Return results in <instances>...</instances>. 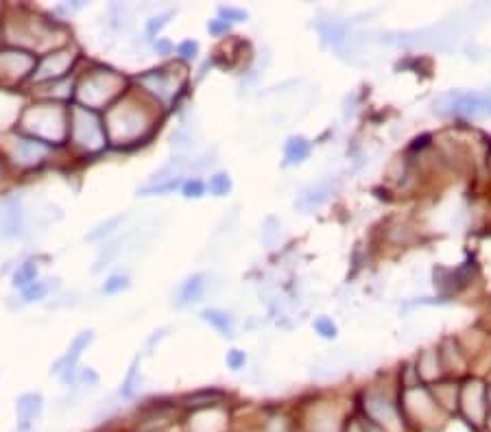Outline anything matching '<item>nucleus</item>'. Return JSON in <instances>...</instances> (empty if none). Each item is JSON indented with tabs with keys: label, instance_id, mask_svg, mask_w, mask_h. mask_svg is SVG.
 Returning <instances> with one entry per match:
<instances>
[{
	"label": "nucleus",
	"instance_id": "ea45409f",
	"mask_svg": "<svg viewBox=\"0 0 491 432\" xmlns=\"http://www.w3.org/2000/svg\"><path fill=\"white\" fill-rule=\"evenodd\" d=\"M369 432H380V430H369Z\"/></svg>",
	"mask_w": 491,
	"mask_h": 432
},
{
	"label": "nucleus",
	"instance_id": "f3484780",
	"mask_svg": "<svg viewBox=\"0 0 491 432\" xmlns=\"http://www.w3.org/2000/svg\"><path fill=\"white\" fill-rule=\"evenodd\" d=\"M313 432H337L339 430V417L332 408H317L310 419Z\"/></svg>",
	"mask_w": 491,
	"mask_h": 432
},
{
	"label": "nucleus",
	"instance_id": "f704fd0d",
	"mask_svg": "<svg viewBox=\"0 0 491 432\" xmlns=\"http://www.w3.org/2000/svg\"><path fill=\"white\" fill-rule=\"evenodd\" d=\"M179 53L183 55V59H195V55H197V44H195V42H183V44L179 46Z\"/></svg>",
	"mask_w": 491,
	"mask_h": 432
},
{
	"label": "nucleus",
	"instance_id": "5701e85b",
	"mask_svg": "<svg viewBox=\"0 0 491 432\" xmlns=\"http://www.w3.org/2000/svg\"><path fill=\"white\" fill-rule=\"evenodd\" d=\"M419 373H422L426 380H435L437 376H439V360H437V352H432V349H428V352H424V356L419 358V369H417Z\"/></svg>",
	"mask_w": 491,
	"mask_h": 432
},
{
	"label": "nucleus",
	"instance_id": "58836bf2",
	"mask_svg": "<svg viewBox=\"0 0 491 432\" xmlns=\"http://www.w3.org/2000/svg\"><path fill=\"white\" fill-rule=\"evenodd\" d=\"M16 432H35V430H33V426H18Z\"/></svg>",
	"mask_w": 491,
	"mask_h": 432
},
{
	"label": "nucleus",
	"instance_id": "0eeeda50",
	"mask_svg": "<svg viewBox=\"0 0 491 432\" xmlns=\"http://www.w3.org/2000/svg\"><path fill=\"white\" fill-rule=\"evenodd\" d=\"M365 411H367V415H369L373 421L380 424V426H384V428L391 430V432H397V430L402 428L400 413H397L395 404H393L391 400H387L384 395H378V393L367 395V400H365Z\"/></svg>",
	"mask_w": 491,
	"mask_h": 432
},
{
	"label": "nucleus",
	"instance_id": "393cba45",
	"mask_svg": "<svg viewBox=\"0 0 491 432\" xmlns=\"http://www.w3.org/2000/svg\"><path fill=\"white\" fill-rule=\"evenodd\" d=\"M321 33H323V37L330 42L332 46H341L345 42V37H347L345 27H343V24H339V22L325 24V27H321Z\"/></svg>",
	"mask_w": 491,
	"mask_h": 432
},
{
	"label": "nucleus",
	"instance_id": "473e14b6",
	"mask_svg": "<svg viewBox=\"0 0 491 432\" xmlns=\"http://www.w3.org/2000/svg\"><path fill=\"white\" fill-rule=\"evenodd\" d=\"M173 13H162V16H157V18H153V20H149V27H147V31H149V35H155L164 24L169 22V18H171Z\"/></svg>",
	"mask_w": 491,
	"mask_h": 432
},
{
	"label": "nucleus",
	"instance_id": "f8f14e48",
	"mask_svg": "<svg viewBox=\"0 0 491 432\" xmlns=\"http://www.w3.org/2000/svg\"><path fill=\"white\" fill-rule=\"evenodd\" d=\"M25 232V212H22V201L18 197L5 199L0 203V234L3 236H20Z\"/></svg>",
	"mask_w": 491,
	"mask_h": 432
},
{
	"label": "nucleus",
	"instance_id": "c9c22d12",
	"mask_svg": "<svg viewBox=\"0 0 491 432\" xmlns=\"http://www.w3.org/2000/svg\"><path fill=\"white\" fill-rule=\"evenodd\" d=\"M221 16H225V18H231V20H236V22H241V20H245L247 18V13L245 11H238V9H221Z\"/></svg>",
	"mask_w": 491,
	"mask_h": 432
},
{
	"label": "nucleus",
	"instance_id": "2f4dec72",
	"mask_svg": "<svg viewBox=\"0 0 491 432\" xmlns=\"http://www.w3.org/2000/svg\"><path fill=\"white\" fill-rule=\"evenodd\" d=\"M183 195L186 197H201L203 195V184L199 179H190L183 186Z\"/></svg>",
	"mask_w": 491,
	"mask_h": 432
},
{
	"label": "nucleus",
	"instance_id": "9b49d317",
	"mask_svg": "<svg viewBox=\"0 0 491 432\" xmlns=\"http://www.w3.org/2000/svg\"><path fill=\"white\" fill-rule=\"evenodd\" d=\"M140 83L164 103L173 101V96L177 94V88H179L177 79L173 75H169L166 70H151V72H147V75L140 77Z\"/></svg>",
	"mask_w": 491,
	"mask_h": 432
},
{
	"label": "nucleus",
	"instance_id": "412c9836",
	"mask_svg": "<svg viewBox=\"0 0 491 432\" xmlns=\"http://www.w3.org/2000/svg\"><path fill=\"white\" fill-rule=\"evenodd\" d=\"M37 273H40L37 262L29 260V262H25V264H20L18 271L13 273V286H16V288H27V286H31L33 282H37V280H35Z\"/></svg>",
	"mask_w": 491,
	"mask_h": 432
},
{
	"label": "nucleus",
	"instance_id": "7ed1b4c3",
	"mask_svg": "<svg viewBox=\"0 0 491 432\" xmlns=\"http://www.w3.org/2000/svg\"><path fill=\"white\" fill-rule=\"evenodd\" d=\"M149 131V118L138 105H116L107 114V133L111 142H131Z\"/></svg>",
	"mask_w": 491,
	"mask_h": 432
},
{
	"label": "nucleus",
	"instance_id": "cd10ccee",
	"mask_svg": "<svg viewBox=\"0 0 491 432\" xmlns=\"http://www.w3.org/2000/svg\"><path fill=\"white\" fill-rule=\"evenodd\" d=\"M173 147L175 149H188V147H193V133L188 131V129H179L177 133H173Z\"/></svg>",
	"mask_w": 491,
	"mask_h": 432
},
{
	"label": "nucleus",
	"instance_id": "aec40b11",
	"mask_svg": "<svg viewBox=\"0 0 491 432\" xmlns=\"http://www.w3.org/2000/svg\"><path fill=\"white\" fill-rule=\"evenodd\" d=\"M310 153V144L303 140V138H291L289 144H286V151H284V157H286V164H299L308 157Z\"/></svg>",
	"mask_w": 491,
	"mask_h": 432
},
{
	"label": "nucleus",
	"instance_id": "1a4fd4ad",
	"mask_svg": "<svg viewBox=\"0 0 491 432\" xmlns=\"http://www.w3.org/2000/svg\"><path fill=\"white\" fill-rule=\"evenodd\" d=\"M73 61H75V53H73V51H57V53H51V55H46V57L37 64V68H35V72H33V77H35V81L59 79V77L66 75L68 68L73 66Z\"/></svg>",
	"mask_w": 491,
	"mask_h": 432
},
{
	"label": "nucleus",
	"instance_id": "6e6552de",
	"mask_svg": "<svg viewBox=\"0 0 491 432\" xmlns=\"http://www.w3.org/2000/svg\"><path fill=\"white\" fill-rule=\"evenodd\" d=\"M92 339H95V334H92L90 330H85V332L77 334V336H75V341L70 343L68 352H66V354L57 360V363H55L53 373L61 376V378H63V382H70V380H73V378H75V369H77V360L81 358L83 349H87V345L92 343Z\"/></svg>",
	"mask_w": 491,
	"mask_h": 432
},
{
	"label": "nucleus",
	"instance_id": "e433bc0d",
	"mask_svg": "<svg viewBox=\"0 0 491 432\" xmlns=\"http://www.w3.org/2000/svg\"><path fill=\"white\" fill-rule=\"evenodd\" d=\"M207 29L212 31V33L227 31V22H225V20H214V22H210V24H207Z\"/></svg>",
	"mask_w": 491,
	"mask_h": 432
},
{
	"label": "nucleus",
	"instance_id": "4c0bfd02",
	"mask_svg": "<svg viewBox=\"0 0 491 432\" xmlns=\"http://www.w3.org/2000/svg\"><path fill=\"white\" fill-rule=\"evenodd\" d=\"M347 432H365V430H363V426L356 419H352V421H349V426H347Z\"/></svg>",
	"mask_w": 491,
	"mask_h": 432
},
{
	"label": "nucleus",
	"instance_id": "f257e3e1",
	"mask_svg": "<svg viewBox=\"0 0 491 432\" xmlns=\"http://www.w3.org/2000/svg\"><path fill=\"white\" fill-rule=\"evenodd\" d=\"M22 127L40 142H61L66 138V114L59 105H33L22 116Z\"/></svg>",
	"mask_w": 491,
	"mask_h": 432
},
{
	"label": "nucleus",
	"instance_id": "c85d7f7f",
	"mask_svg": "<svg viewBox=\"0 0 491 432\" xmlns=\"http://www.w3.org/2000/svg\"><path fill=\"white\" fill-rule=\"evenodd\" d=\"M315 330H317L321 336H325V339H332V336L337 334L334 323H332L330 319H325V317H321V319H317V321H315Z\"/></svg>",
	"mask_w": 491,
	"mask_h": 432
},
{
	"label": "nucleus",
	"instance_id": "ddd939ff",
	"mask_svg": "<svg viewBox=\"0 0 491 432\" xmlns=\"http://www.w3.org/2000/svg\"><path fill=\"white\" fill-rule=\"evenodd\" d=\"M337 192V181L332 177L327 179H321L317 181L315 186H310L308 190L301 192V197L297 199V208L303 210V212H310V210H319L321 205H325L327 201H330V197Z\"/></svg>",
	"mask_w": 491,
	"mask_h": 432
},
{
	"label": "nucleus",
	"instance_id": "6ab92c4d",
	"mask_svg": "<svg viewBox=\"0 0 491 432\" xmlns=\"http://www.w3.org/2000/svg\"><path fill=\"white\" fill-rule=\"evenodd\" d=\"M203 319L210 325H214L223 336H234V323H231V317L227 315V312L210 308V310H203Z\"/></svg>",
	"mask_w": 491,
	"mask_h": 432
},
{
	"label": "nucleus",
	"instance_id": "72a5a7b5",
	"mask_svg": "<svg viewBox=\"0 0 491 432\" xmlns=\"http://www.w3.org/2000/svg\"><path fill=\"white\" fill-rule=\"evenodd\" d=\"M79 380L83 382V384H90V387H97L99 384V376H97V371L95 369H83L81 373H79Z\"/></svg>",
	"mask_w": 491,
	"mask_h": 432
},
{
	"label": "nucleus",
	"instance_id": "7c9ffc66",
	"mask_svg": "<svg viewBox=\"0 0 491 432\" xmlns=\"http://www.w3.org/2000/svg\"><path fill=\"white\" fill-rule=\"evenodd\" d=\"M227 365H229V369L238 371V369L245 365V354L238 352V349H231V352L227 354Z\"/></svg>",
	"mask_w": 491,
	"mask_h": 432
},
{
	"label": "nucleus",
	"instance_id": "f03ea898",
	"mask_svg": "<svg viewBox=\"0 0 491 432\" xmlns=\"http://www.w3.org/2000/svg\"><path fill=\"white\" fill-rule=\"evenodd\" d=\"M439 116L487 118L491 116V94L487 92H446L432 103Z\"/></svg>",
	"mask_w": 491,
	"mask_h": 432
},
{
	"label": "nucleus",
	"instance_id": "a878e982",
	"mask_svg": "<svg viewBox=\"0 0 491 432\" xmlns=\"http://www.w3.org/2000/svg\"><path fill=\"white\" fill-rule=\"evenodd\" d=\"M207 188H210V192H212L214 197H225L227 192H229V188H231V181H229V177L225 173H217V175L210 177Z\"/></svg>",
	"mask_w": 491,
	"mask_h": 432
},
{
	"label": "nucleus",
	"instance_id": "4be33fe9",
	"mask_svg": "<svg viewBox=\"0 0 491 432\" xmlns=\"http://www.w3.org/2000/svg\"><path fill=\"white\" fill-rule=\"evenodd\" d=\"M51 282L53 280H40V282H33L31 286H27L25 293H22V304H31V301L44 299L46 295L51 293V288H53Z\"/></svg>",
	"mask_w": 491,
	"mask_h": 432
},
{
	"label": "nucleus",
	"instance_id": "bb28decb",
	"mask_svg": "<svg viewBox=\"0 0 491 432\" xmlns=\"http://www.w3.org/2000/svg\"><path fill=\"white\" fill-rule=\"evenodd\" d=\"M125 288H129V277H127V275H111V277L103 284V291H105L107 295L121 293V291H125Z\"/></svg>",
	"mask_w": 491,
	"mask_h": 432
},
{
	"label": "nucleus",
	"instance_id": "39448f33",
	"mask_svg": "<svg viewBox=\"0 0 491 432\" xmlns=\"http://www.w3.org/2000/svg\"><path fill=\"white\" fill-rule=\"evenodd\" d=\"M70 133L79 147L87 151H101L105 147V129L99 116L87 107H73L70 114Z\"/></svg>",
	"mask_w": 491,
	"mask_h": 432
},
{
	"label": "nucleus",
	"instance_id": "4468645a",
	"mask_svg": "<svg viewBox=\"0 0 491 432\" xmlns=\"http://www.w3.org/2000/svg\"><path fill=\"white\" fill-rule=\"evenodd\" d=\"M404 406H406V411H408L411 415H415L417 419H422V421L432 419V417L437 415V404H435V400L428 395V391L419 389V387L406 389V391H404Z\"/></svg>",
	"mask_w": 491,
	"mask_h": 432
},
{
	"label": "nucleus",
	"instance_id": "9d476101",
	"mask_svg": "<svg viewBox=\"0 0 491 432\" xmlns=\"http://www.w3.org/2000/svg\"><path fill=\"white\" fill-rule=\"evenodd\" d=\"M35 66V57L18 51V48H7V51H0V75L9 77V79H20L25 77L27 72H31Z\"/></svg>",
	"mask_w": 491,
	"mask_h": 432
},
{
	"label": "nucleus",
	"instance_id": "20e7f679",
	"mask_svg": "<svg viewBox=\"0 0 491 432\" xmlns=\"http://www.w3.org/2000/svg\"><path fill=\"white\" fill-rule=\"evenodd\" d=\"M125 81L111 70H95L92 75H87L79 90H77V99L87 107V109H97L109 103L116 94L121 92Z\"/></svg>",
	"mask_w": 491,
	"mask_h": 432
},
{
	"label": "nucleus",
	"instance_id": "423d86ee",
	"mask_svg": "<svg viewBox=\"0 0 491 432\" xmlns=\"http://www.w3.org/2000/svg\"><path fill=\"white\" fill-rule=\"evenodd\" d=\"M489 400H487V389L480 380H470L465 382L461 389V408L465 417L470 419L474 426H483L489 413Z\"/></svg>",
	"mask_w": 491,
	"mask_h": 432
},
{
	"label": "nucleus",
	"instance_id": "2eb2a0df",
	"mask_svg": "<svg viewBox=\"0 0 491 432\" xmlns=\"http://www.w3.org/2000/svg\"><path fill=\"white\" fill-rule=\"evenodd\" d=\"M46 153H49V147H46L44 142L35 140V138H31V140L22 138V140L16 142V147H13V157L22 166H35V164H40L46 157Z\"/></svg>",
	"mask_w": 491,
	"mask_h": 432
},
{
	"label": "nucleus",
	"instance_id": "b1692460",
	"mask_svg": "<svg viewBox=\"0 0 491 432\" xmlns=\"http://www.w3.org/2000/svg\"><path fill=\"white\" fill-rule=\"evenodd\" d=\"M125 219H127V214H116V216H111V219H107L103 225H99L95 232H92V234L87 236V240H101L103 236L114 234L116 229H119L121 223H125Z\"/></svg>",
	"mask_w": 491,
	"mask_h": 432
},
{
	"label": "nucleus",
	"instance_id": "a211bd4d",
	"mask_svg": "<svg viewBox=\"0 0 491 432\" xmlns=\"http://www.w3.org/2000/svg\"><path fill=\"white\" fill-rule=\"evenodd\" d=\"M203 291H205V277L203 275H193V277H188L183 282L181 291H179V299H181V304L197 301V299H201Z\"/></svg>",
	"mask_w": 491,
	"mask_h": 432
},
{
	"label": "nucleus",
	"instance_id": "dca6fc26",
	"mask_svg": "<svg viewBox=\"0 0 491 432\" xmlns=\"http://www.w3.org/2000/svg\"><path fill=\"white\" fill-rule=\"evenodd\" d=\"M44 400L40 393H27L20 395L16 402V415H18V426H33V421L42 415Z\"/></svg>",
	"mask_w": 491,
	"mask_h": 432
},
{
	"label": "nucleus",
	"instance_id": "c756f323",
	"mask_svg": "<svg viewBox=\"0 0 491 432\" xmlns=\"http://www.w3.org/2000/svg\"><path fill=\"white\" fill-rule=\"evenodd\" d=\"M135 378H138V369H135V365L129 369V376H127V380L123 382V389H121V393L125 395V397H131L133 393H135Z\"/></svg>",
	"mask_w": 491,
	"mask_h": 432
}]
</instances>
